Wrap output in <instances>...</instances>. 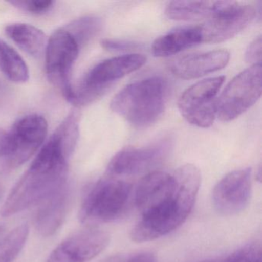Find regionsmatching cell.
Instances as JSON below:
<instances>
[{
	"label": "cell",
	"instance_id": "cell-19",
	"mask_svg": "<svg viewBox=\"0 0 262 262\" xmlns=\"http://www.w3.org/2000/svg\"><path fill=\"white\" fill-rule=\"evenodd\" d=\"M5 32L16 45L33 57H41L47 50L48 40L45 33L33 26L14 23L7 26Z\"/></svg>",
	"mask_w": 262,
	"mask_h": 262
},
{
	"label": "cell",
	"instance_id": "cell-8",
	"mask_svg": "<svg viewBox=\"0 0 262 262\" xmlns=\"http://www.w3.org/2000/svg\"><path fill=\"white\" fill-rule=\"evenodd\" d=\"M48 133L43 116L33 114L18 119L8 133V149L5 166L15 168L25 163L42 145Z\"/></svg>",
	"mask_w": 262,
	"mask_h": 262
},
{
	"label": "cell",
	"instance_id": "cell-21",
	"mask_svg": "<svg viewBox=\"0 0 262 262\" xmlns=\"http://www.w3.org/2000/svg\"><path fill=\"white\" fill-rule=\"evenodd\" d=\"M30 228L19 225L0 240V262H13L19 255L28 238Z\"/></svg>",
	"mask_w": 262,
	"mask_h": 262
},
{
	"label": "cell",
	"instance_id": "cell-30",
	"mask_svg": "<svg viewBox=\"0 0 262 262\" xmlns=\"http://www.w3.org/2000/svg\"><path fill=\"white\" fill-rule=\"evenodd\" d=\"M2 226H1V225H0V232H1V231H2Z\"/></svg>",
	"mask_w": 262,
	"mask_h": 262
},
{
	"label": "cell",
	"instance_id": "cell-22",
	"mask_svg": "<svg viewBox=\"0 0 262 262\" xmlns=\"http://www.w3.org/2000/svg\"><path fill=\"white\" fill-rule=\"evenodd\" d=\"M101 27L102 21L99 18L86 16L76 19L64 29L73 36L79 47H81L94 37L101 30Z\"/></svg>",
	"mask_w": 262,
	"mask_h": 262
},
{
	"label": "cell",
	"instance_id": "cell-6",
	"mask_svg": "<svg viewBox=\"0 0 262 262\" xmlns=\"http://www.w3.org/2000/svg\"><path fill=\"white\" fill-rule=\"evenodd\" d=\"M261 64L252 65L236 76L217 98V115L230 122L249 110L261 96Z\"/></svg>",
	"mask_w": 262,
	"mask_h": 262
},
{
	"label": "cell",
	"instance_id": "cell-20",
	"mask_svg": "<svg viewBox=\"0 0 262 262\" xmlns=\"http://www.w3.org/2000/svg\"><path fill=\"white\" fill-rule=\"evenodd\" d=\"M0 70L7 79L16 83H25L30 79V71L24 59L2 39H0Z\"/></svg>",
	"mask_w": 262,
	"mask_h": 262
},
{
	"label": "cell",
	"instance_id": "cell-16",
	"mask_svg": "<svg viewBox=\"0 0 262 262\" xmlns=\"http://www.w3.org/2000/svg\"><path fill=\"white\" fill-rule=\"evenodd\" d=\"M70 194L68 184H66L39 204L35 227L39 234L50 237L57 231L67 216Z\"/></svg>",
	"mask_w": 262,
	"mask_h": 262
},
{
	"label": "cell",
	"instance_id": "cell-23",
	"mask_svg": "<svg viewBox=\"0 0 262 262\" xmlns=\"http://www.w3.org/2000/svg\"><path fill=\"white\" fill-rule=\"evenodd\" d=\"M204 262H261V244L254 241L233 251L226 257Z\"/></svg>",
	"mask_w": 262,
	"mask_h": 262
},
{
	"label": "cell",
	"instance_id": "cell-7",
	"mask_svg": "<svg viewBox=\"0 0 262 262\" xmlns=\"http://www.w3.org/2000/svg\"><path fill=\"white\" fill-rule=\"evenodd\" d=\"M225 80V76L205 79L182 93L178 107L187 122L199 128L212 125L217 115V95Z\"/></svg>",
	"mask_w": 262,
	"mask_h": 262
},
{
	"label": "cell",
	"instance_id": "cell-29",
	"mask_svg": "<svg viewBox=\"0 0 262 262\" xmlns=\"http://www.w3.org/2000/svg\"><path fill=\"white\" fill-rule=\"evenodd\" d=\"M7 90L5 87L0 84V105H4V102L7 99Z\"/></svg>",
	"mask_w": 262,
	"mask_h": 262
},
{
	"label": "cell",
	"instance_id": "cell-5",
	"mask_svg": "<svg viewBox=\"0 0 262 262\" xmlns=\"http://www.w3.org/2000/svg\"><path fill=\"white\" fill-rule=\"evenodd\" d=\"M146 62L143 55L133 53L102 61L93 67L76 87L72 85L67 101L76 107L91 104L124 76L139 70Z\"/></svg>",
	"mask_w": 262,
	"mask_h": 262
},
{
	"label": "cell",
	"instance_id": "cell-15",
	"mask_svg": "<svg viewBox=\"0 0 262 262\" xmlns=\"http://www.w3.org/2000/svg\"><path fill=\"white\" fill-rule=\"evenodd\" d=\"M229 59L228 52L215 50L179 58L171 63L170 69L180 79H198L225 68Z\"/></svg>",
	"mask_w": 262,
	"mask_h": 262
},
{
	"label": "cell",
	"instance_id": "cell-3",
	"mask_svg": "<svg viewBox=\"0 0 262 262\" xmlns=\"http://www.w3.org/2000/svg\"><path fill=\"white\" fill-rule=\"evenodd\" d=\"M168 85L162 78L136 81L119 92L110 107L136 128H146L159 119L165 110Z\"/></svg>",
	"mask_w": 262,
	"mask_h": 262
},
{
	"label": "cell",
	"instance_id": "cell-26",
	"mask_svg": "<svg viewBox=\"0 0 262 262\" xmlns=\"http://www.w3.org/2000/svg\"><path fill=\"white\" fill-rule=\"evenodd\" d=\"M245 59L247 62L252 65L260 64V61H261V37L260 36H258L248 46L245 53Z\"/></svg>",
	"mask_w": 262,
	"mask_h": 262
},
{
	"label": "cell",
	"instance_id": "cell-17",
	"mask_svg": "<svg viewBox=\"0 0 262 262\" xmlns=\"http://www.w3.org/2000/svg\"><path fill=\"white\" fill-rule=\"evenodd\" d=\"M201 42V27H183L157 38L153 42L151 51L156 57H168Z\"/></svg>",
	"mask_w": 262,
	"mask_h": 262
},
{
	"label": "cell",
	"instance_id": "cell-27",
	"mask_svg": "<svg viewBox=\"0 0 262 262\" xmlns=\"http://www.w3.org/2000/svg\"><path fill=\"white\" fill-rule=\"evenodd\" d=\"M127 262H156V259L151 253L144 252L134 256Z\"/></svg>",
	"mask_w": 262,
	"mask_h": 262
},
{
	"label": "cell",
	"instance_id": "cell-18",
	"mask_svg": "<svg viewBox=\"0 0 262 262\" xmlns=\"http://www.w3.org/2000/svg\"><path fill=\"white\" fill-rule=\"evenodd\" d=\"M228 4V1H173L167 6L165 14L176 21L209 19Z\"/></svg>",
	"mask_w": 262,
	"mask_h": 262
},
{
	"label": "cell",
	"instance_id": "cell-2",
	"mask_svg": "<svg viewBox=\"0 0 262 262\" xmlns=\"http://www.w3.org/2000/svg\"><path fill=\"white\" fill-rule=\"evenodd\" d=\"M176 185L163 203L146 214L131 231L132 240L149 242L169 234L185 222L192 211L201 185V173L195 165L186 164L174 171Z\"/></svg>",
	"mask_w": 262,
	"mask_h": 262
},
{
	"label": "cell",
	"instance_id": "cell-1",
	"mask_svg": "<svg viewBox=\"0 0 262 262\" xmlns=\"http://www.w3.org/2000/svg\"><path fill=\"white\" fill-rule=\"evenodd\" d=\"M72 155L52 135L6 199L0 209V215L10 217L39 205L67 184L68 161Z\"/></svg>",
	"mask_w": 262,
	"mask_h": 262
},
{
	"label": "cell",
	"instance_id": "cell-10",
	"mask_svg": "<svg viewBox=\"0 0 262 262\" xmlns=\"http://www.w3.org/2000/svg\"><path fill=\"white\" fill-rule=\"evenodd\" d=\"M256 16L257 11L251 6L228 1L226 7L201 27L202 42L219 43L228 40L245 30Z\"/></svg>",
	"mask_w": 262,
	"mask_h": 262
},
{
	"label": "cell",
	"instance_id": "cell-9",
	"mask_svg": "<svg viewBox=\"0 0 262 262\" xmlns=\"http://www.w3.org/2000/svg\"><path fill=\"white\" fill-rule=\"evenodd\" d=\"M79 49L77 42L64 28L56 30L47 43V76L51 83L62 91L66 99L71 92L70 77L73 65L79 56Z\"/></svg>",
	"mask_w": 262,
	"mask_h": 262
},
{
	"label": "cell",
	"instance_id": "cell-14",
	"mask_svg": "<svg viewBox=\"0 0 262 262\" xmlns=\"http://www.w3.org/2000/svg\"><path fill=\"white\" fill-rule=\"evenodd\" d=\"M176 184L174 173L152 171L144 176L138 184L133 197L141 215L163 203L172 194Z\"/></svg>",
	"mask_w": 262,
	"mask_h": 262
},
{
	"label": "cell",
	"instance_id": "cell-24",
	"mask_svg": "<svg viewBox=\"0 0 262 262\" xmlns=\"http://www.w3.org/2000/svg\"><path fill=\"white\" fill-rule=\"evenodd\" d=\"M9 4L23 11L40 15L51 10L55 2L52 0H17L10 1Z\"/></svg>",
	"mask_w": 262,
	"mask_h": 262
},
{
	"label": "cell",
	"instance_id": "cell-28",
	"mask_svg": "<svg viewBox=\"0 0 262 262\" xmlns=\"http://www.w3.org/2000/svg\"><path fill=\"white\" fill-rule=\"evenodd\" d=\"M8 149V133L0 129V157L5 156Z\"/></svg>",
	"mask_w": 262,
	"mask_h": 262
},
{
	"label": "cell",
	"instance_id": "cell-12",
	"mask_svg": "<svg viewBox=\"0 0 262 262\" xmlns=\"http://www.w3.org/2000/svg\"><path fill=\"white\" fill-rule=\"evenodd\" d=\"M170 147L169 141L163 140L142 148H124L110 160L106 174L117 178L145 172L160 164L167 157Z\"/></svg>",
	"mask_w": 262,
	"mask_h": 262
},
{
	"label": "cell",
	"instance_id": "cell-25",
	"mask_svg": "<svg viewBox=\"0 0 262 262\" xmlns=\"http://www.w3.org/2000/svg\"><path fill=\"white\" fill-rule=\"evenodd\" d=\"M102 47L108 51H128L136 50L139 47L138 42L120 39H105L101 41Z\"/></svg>",
	"mask_w": 262,
	"mask_h": 262
},
{
	"label": "cell",
	"instance_id": "cell-13",
	"mask_svg": "<svg viewBox=\"0 0 262 262\" xmlns=\"http://www.w3.org/2000/svg\"><path fill=\"white\" fill-rule=\"evenodd\" d=\"M108 242L110 235L101 230L79 231L61 242L47 262H89L100 254Z\"/></svg>",
	"mask_w": 262,
	"mask_h": 262
},
{
	"label": "cell",
	"instance_id": "cell-4",
	"mask_svg": "<svg viewBox=\"0 0 262 262\" xmlns=\"http://www.w3.org/2000/svg\"><path fill=\"white\" fill-rule=\"evenodd\" d=\"M132 200L131 184L106 174L85 194L79 211V219L90 227L114 222L127 212Z\"/></svg>",
	"mask_w": 262,
	"mask_h": 262
},
{
	"label": "cell",
	"instance_id": "cell-11",
	"mask_svg": "<svg viewBox=\"0 0 262 262\" xmlns=\"http://www.w3.org/2000/svg\"><path fill=\"white\" fill-rule=\"evenodd\" d=\"M251 194V168L235 170L216 184L212 192L213 205L222 215H235L248 206Z\"/></svg>",
	"mask_w": 262,
	"mask_h": 262
}]
</instances>
